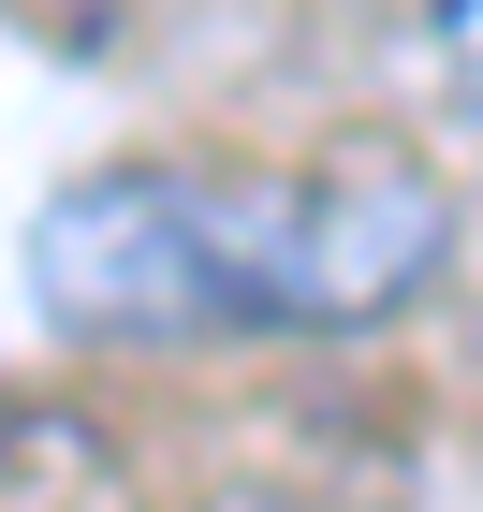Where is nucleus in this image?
Returning <instances> with one entry per match:
<instances>
[{"instance_id": "obj_1", "label": "nucleus", "mask_w": 483, "mask_h": 512, "mask_svg": "<svg viewBox=\"0 0 483 512\" xmlns=\"http://www.w3.org/2000/svg\"><path fill=\"white\" fill-rule=\"evenodd\" d=\"M440 249L454 205L410 161H322V176L118 161L30 220V293L88 352H220V337H352L410 308Z\"/></svg>"}, {"instance_id": "obj_2", "label": "nucleus", "mask_w": 483, "mask_h": 512, "mask_svg": "<svg viewBox=\"0 0 483 512\" xmlns=\"http://www.w3.org/2000/svg\"><path fill=\"white\" fill-rule=\"evenodd\" d=\"M454 59H469V88H483V0H454Z\"/></svg>"}]
</instances>
